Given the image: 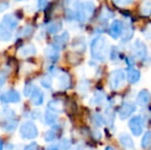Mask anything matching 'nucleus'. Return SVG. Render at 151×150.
Returning <instances> with one entry per match:
<instances>
[{
  "instance_id": "obj_27",
  "label": "nucleus",
  "mask_w": 151,
  "mask_h": 150,
  "mask_svg": "<svg viewBox=\"0 0 151 150\" xmlns=\"http://www.w3.org/2000/svg\"><path fill=\"white\" fill-rule=\"evenodd\" d=\"M57 133H58V130H57L56 128H50V131H47V132L45 133V135H44V140H45V142H52V141H54L55 139L57 138Z\"/></svg>"
},
{
  "instance_id": "obj_7",
  "label": "nucleus",
  "mask_w": 151,
  "mask_h": 150,
  "mask_svg": "<svg viewBox=\"0 0 151 150\" xmlns=\"http://www.w3.org/2000/svg\"><path fill=\"white\" fill-rule=\"evenodd\" d=\"M19 19L14 14H7L3 17L1 21V28H4L6 30L12 31L18 27Z\"/></svg>"
},
{
  "instance_id": "obj_6",
  "label": "nucleus",
  "mask_w": 151,
  "mask_h": 150,
  "mask_svg": "<svg viewBox=\"0 0 151 150\" xmlns=\"http://www.w3.org/2000/svg\"><path fill=\"white\" fill-rule=\"evenodd\" d=\"M21 101V95L18 90H9L0 95V102L3 104H16Z\"/></svg>"
},
{
  "instance_id": "obj_29",
  "label": "nucleus",
  "mask_w": 151,
  "mask_h": 150,
  "mask_svg": "<svg viewBox=\"0 0 151 150\" xmlns=\"http://www.w3.org/2000/svg\"><path fill=\"white\" fill-rule=\"evenodd\" d=\"M1 116L3 117V120L10 119V118L16 117V112H14L12 109L8 108V107H5V108H3V110L1 111Z\"/></svg>"
},
{
  "instance_id": "obj_38",
  "label": "nucleus",
  "mask_w": 151,
  "mask_h": 150,
  "mask_svg": "<svg viewBox=\"0 0 151 150\" xmlns=\"http://www.w3.org/2000/svg\"><path fill=\"white\" fill-rule=\"evenodd\" d=\"M47 0H37V7L39 10H44L47 6Z\"/></svg>"
},
{
  "instance_id": "obj_44",
  "label": "nucleus",
  "mask_w": 151,
  "mask_h": 150,
  "mask_svg": "<svg viewBox=\"0 0 151 150\" xmlns=\"http://www.w3.org/2000/svg\"><path fill=\"white\" fill-rule=\"evenodd\" d=\"M46 150H59L58 145H52V146H50Z\"/></svg>"
},
{
  "instance_id": "obj_32",
  "label": "nucleus",
  "mask_w": 151,
  "mask_h": 150,
  "mask_svg": "<svg viewBox=\"0 0 151 150\" xmlns=\"http://www.w3.org/2000/svg\"><path fill=\"white\" fill-rule=\"evenodd\" d=\"M111 18H113V12H112L110 9H108V8L104 7L103 9H102L101 14H100V20L108 21Z\"/></svg>"
},
{
  "instance_id": "obj_4",
  "label": "nucleus",
  "mask_w": 151,
  "mask_h": 150,
  "mask_svg": "<svg viewBox=\"0 0 151 150\" xmlns=\"http://www.w3.org/2000/svg\"><path fill=\"white\" fill-rule=\"evenodd\" d=\"M125 80V73L121 69H115L109 75V84L112 90H119L121 86H123Z\"/></svg>"
},
{
  "instance_id": "obj_3",
  "label": "nucleus",
  "mask_w": 151,
  "mask_h": 150,
  "mask_svg": "<svg viewBox=\"0 0 151 150\" xmlns=\"http://www.w3.org/2000/svg\"><path fill=\"white\" fill-rule=\"evenodd\" d=\"M20 136L24 140H34L38 136V128L36 124L31 120L24 121L20 126Z\"/></svg>"
},
{
  "instance_id": "obj_40",
  "label": "nucleus",
  "mask_w": 151,
  "mask_h": 150,
  "mask_svg": "<svg viewBox=\"0 0 151 150\" xmlns=\"http://www.w3.org/2000/svg\"><path fill=\"white\" fill-rule=\"evenodd\" d=\"M9 7V3L5 0H2L0 1V12H3L4 10H6L7 8Z\"/></svg>"
},
{
  "instance_id": "obj_45",
  "label": "nucleus",
  "mask_w": 151,
  "mask_h": 150,
  "mask_svg": "<svg viewBox=\"0 0 151 150\" xmlns=\"http://www.w3.org/2000/svg\"><path fill=\"white\" fill-rule=\"evenodd\" d=\"M3 141L1 140V139H0V150H3Z\"/></svg>"
},
{
  "instance_id": "obj_46",
  "label": "nucleus",
  "mask_w": 151,
  "mask_h": 150,
  "mask_svg": "<svg viewBox=\"0 0 151 150\" xmlns=\"http://www.w3.org/2000/svg\"><path fill=\"white\" fill-rule=\"evenodd\" d=\"M105 150H115V149L112 148V147H107V148H106Z\"/></svg>"
},
{
  "instance_id": "obj_9",
  "label": "nucleus",
  "mask_w": 151,
  "mask_h": 150,
  "mask_svg": "<svg viewBox=\"0 0 151 150\" xmlns=\"http://www.w3.org/2000/svg\"><path fill=\"white\" fill-rule=\"evenodd\" d=\"M123 27V23L120 20H114L109 27V35L114 39L119 38L122 34Z\"/></svg>"
},
{
  "instance_id": "obj_30",
  "label": "nucleus",
  "mask_w": 151,
  "mask_h": 150,
  "mask_svg": "<svg viewBox=\"0 0 151 150\" xmlns=\"http://www.w3.org/2000/svg\"><path fill=\"white\" fill-rule=\"evenodd\" d=\"M40 84H41V86H43L44 88L50 90V88H52V78H50L48 75L42 76V77L40 78Z\"/></svg>"
},
{
  "instance_id": "obj_39",
  "label": "nucleus",
  "mask_w": 151,
  "mask_h": 150,
  "mask_svg": "<svg viewBox=\"0 0 151 150\" xmlns=\"http://www.w3.org/2000/svg\"><path fill=\"white\" fill-rule=\"evenodd\" d=\"M39 149V146L36 142H32L30 144H28L26 147L24 148V150H38Z\"/></svg>"
},
{
  "instance_id": "obj_47",
  "label": "nucleus",
  "mask_w": 151,
  "mask_h": 150,
  "mask_svg": "<svg viewBox=\"0 0 151 150\" xmlns=\"http://www.w3.org/2000/svg\"><path fill=\"white\" fill-rule=\"evenodd\" d=\"M14 1H18V2H20V1H24V0H14Z\"/></svg>"
},
{
  "instance_id": "obj_23",
  "label": "nucleus",
  "mask_w": 151,
  "mask_h": 150,
  "mask_svg": "<svg viewBox=\"0 0 151 150\" xmlns=\"http://www.w3.org/2000/svg\"><path fill=\"white\" fill-rule=\"evenodd\" d=\"M62 29V24L60 22H52L46 26V31L50 34H57Z\"/></svg>"
},
{
  "instance_id": "obj_8",
  "label": "nucleus",
  "mask_w": 151,
  "mask_h": 150,
  "mask_svg": "<svg viewBox=\"0 0 151 150\" xmlns=\"http://www.w3.org/2000/svg\"><path fill=\"white\" fill-rule=\"evenodd\" d=\"M133 52L138 59L144 60V58H146L147 56V47L145 43L139 39L136 40V42H134L133 44Z\"/></svg>"
},
{
  "instance_id": "obj_17",
  "label": "nucleus",
  "mask_w": 151,
  "mask_h": 150,
  "mask_svg": "<svg viewBox=\"0 0 151 150\" xmlns=\"http://www.w3.org/2000/svg\"><path fill=\"white\" fill-rule=\"evenodd\" d=\"M47 110L55 113H61L64 110V104L60 100H52L47 103Z\"/></svg>"
},
{
  "instance_id": "obj_11",
  "label": "nucleus",
  "mask_w": 151,
  "mask_h": 150,
  "mask_svg": "<svg viewBox=\"0 0 151 150\" xmlns=\"http://www.w3.org/2000/svg\"><path fill=\"white\" fill-rule=\"evenodd\" d=\"M44 55H45L46 59H47L50 62L55 63L59 60V57H60V50L52 44V45H48L47 47L45 48Z\"/></svg>"
},
{
  "instance_id": "obj_2",
  "label": "nucleus",
  "mask_w": 151,
  "mask_h": 150,
  "mask_svg": "<svg viewBox=\"0 0 151 150\" xmlns=\"http://www.w3.org/2000/svg\"><path fill=\"white\" fill-rule=\"evenodd\" d=\"M96 6L93 2L86 1L79 4L76 11V18L79 23H86L91 20V18L93 16Z\"/></svg>"
},
{
  "instance_id": "obj_35",
  "label": "nucleus",
  "mask_w": 151,
  "mask_h": 150,
  "mask_svg": "<svg viewBox=\"0 0 151 150\" xmlns=\"http://www.w3.org/2000/svg\"><path fill=\"white\" fill-rule=\"evenodd\" d=\"M114 4L116 6H119V7H125V6L131 5L134 2V0H112Z\"/></svg>"
},
{
  "instance_id": "obj_12",
  "label": "nucleus",
  "mask_w": 151,
  "mask_h": 150,
  "mask_svg": "<svg viewBox=\"0 0 151 150\" xmlns=\"http://www.w3.org/2000/svg\"><path fill=\"white\" fill-rule=\"evenodd\" d=\"M69 38H70L69 33L67 31H65V32H63L60 35H56V37L54 38V41H52V45H55L57 48H59L61 50L68 43Z\"/></svg>"
},
{
  "instance_id": "obj_21",
  "label": "nucleus",
  "mask_w": 151,
  "mask_h": 150,
  "mask_svg": "<svg viewBox=\"0 0 151 150\" xmlns=\"http://www.w3.org/2000/svg\"><path fill=\"white\" fill-rule=\"evenodd\" d=\"M44 121L47 126H55L58 121V115H57V113L46 110L45 114H44Z\"/></svg>"
},
{
  "instance_id": "obj_36",
  "label": "nucleus",
  "mask_w": 151,
  "mask_h": 150,
  "mask_svg": "<svg viewBox=\"0 0 151 150\" xmlns=\"http://www.w3.org/2000/svg\"><path fill=\"white\" fill-rule=\"evenodd\" d=\"M118 56H119V52H118V50L115 47V46H113V47L111 48V50H110V54H109L110 59H111L112 61L117 60Z\"/></svg>"
},
{
  "instance_id": "obj_22",
  "label": "nucleus",
  "mask_w": 151,
  "mask_h": 150,
  "mask_svg": "<svg viewBox=\"0 0 151 150\" xmlns=\"http://www.w3.org/2000/svg\"><path fill=\"white\" fill-rule=\"evenodd\" d=\"M105 94L103 92H100V90H97V92L93 94V98H91V104L93 105H101L103 104V102L105 101Z\"/></svg>"
},
{
  "instance_id": "obj_20",
  "label": "nucleus",
  "mask_w": 151,
  "mask_h": 150,
  "mask_svg": "<svg viewBox=\"0 0 151 150\" xmlns=\"http://www.w3.org/2000/svg\"><path fill=\"white\" fill-rule=\"evenodd\" d=\"M127 77L129 83H136V82L139 81L140 77H141V74H140V71L138 70V69L129 68V70H127Z\"/></svg>"
},
{
  "instance_id": "obj_16",
  "label": "nucleus",
  "mask_w": 151,
  "mask_h": 150,
  "mask_svg": "<svg viewBox=\"0 0 151 150\" xmlns=\"http://www.w3.org/2000/svg\"><path fill=\"white\" fill-rule=\"evenodd\" d=\"M151 100V95L147 90H142L137 96V103L140 106H145Z\"/></svg>"
},
{
  "instance_id": "obj_26",
  "label": "nucleus",
  "mask_w": 151,
  "mask_h": 150,
  "mask_svg": "<svg viewBox=\"0 0 151 150\" xmlns=\"http://www.w3.org/2000/svg\"><path fill=\"white\" fill-rule=\"evenodd\" d=\"M91 120H93V123L97 126H103L105 124V118L99 113H95L93 114V117H91Z\"/></svg>"
},
{
  "instance_id": "obj_25",
  "label": "nucleus",
  "mask_w": 151,
  "mask_h": 150,
  "mask_svg": "<svg viewBox=\"0 0 151 150\" xmlns=\"http://www.w3.org/2000/svg\"><path fill=\"white\" fill-rule=\"evenodd\" d=\"M133 34H134V30L131 26H124L123 27V31H122V34H121V37H122V40L123 41H127L129 40L132 37H133Z\"/></svg>"
},
{
  "instance_id": "obj_37",
  "label": "nucleus",
  "mask_w": 151,
  "mask_h": 150,
  "mask_svg": "<svg viewBox=\"0 0 151 150\" xmlns=\"http://www.w3.org/2000/svg\"><path fill=\"white\" fill-rule=\"evenodd\" d=\"M142 33H143V35L145 36V38H147V39H151V25L146 26L145 28L142 30Z\"/></svg>"
},
{
  "instance_id": "obj_18",
  "label": "nucleus",
  "mask_w": 151,
  "mask_h": 150,
  "mask_svg": "<svg viewBox=\"0 0 151 150\" xmlns=\"http://www.w3.org/2000/svg\"><path fill=\"white\" fill-rule=\"evenodd\" d=\"M59 86L61 90H68L71 86V77L68 73H61L59 76Z\"/></svg>"
},
{
  "instance_id": "obj_34",
  "label": "nucleus",
  "mask_w": 151,
  "mask_h": 150,
  "mask_svg": "<svg viewBox=\"0 0 151 150\" xmlns=\"http://www.w3.org/2000/svg\"><path fill=\"white\" fill-rule=\"evenodd\" d=\"M35 88H36V86L34 85L33 83H26V85H25V88H24L25 97H28V98H30V96L32 95V93L34 92Z\"/></svg>"
},
{
  "instance_id": "obj_28",
  "label": "nucleus",
  "mask_w": 151,
  "mask_h": 150,
  "mask_svg": "<svg viewBox=\"0 0 151 150\" xmlns=\"http://www.w3.org/2000/svg\"><path fill=\"white\" fill-rule=\"evenodd\" d=\"M12 37V31L6 30L4 28H0V41H9Z\"/></svg>"
},
{
  "instance_id": "obj_13",
  "label": "nucleus",
  "mask_w": 151,
  "mask_h": 150,
  "mask_svg": "<svg viewBox=\"0 0 151 150\" xmlns=\"http://www.w3.org/2000/svg\"><path fill=\"white\" fill-rule=\"evenodd\" d=\"M44 101V94L41 90H39L38 88H35L34 92L32 93V95L30 96V102L34 106H40L42 105Z\"/></svg>"
},
{
  "instance_id": "obj_31",
  "label": "nucleus",
  "mask_w": 151,
  "mask_h": 150,
  "mask_svg": "<svg viewBox=\"0 0 151 150\" xmlns=\"http://www.w3.org/2000/svg\"><path fill=\"white\" fill-rule=\"evenodd\" d=\"M141 12L144 16H149L151 14V2L149 0H146L141 5Z\"/></svg>"
},
{
  "instance_id": "obj_24",
  "label": "nucleus",
  "mask_w": 151,
  "mask_h": 150,
  "mask_svg": "<svg viewBox=\"0 0 151 150\" xmlns=\"http://www.w3.org/2000/svg\"><path fill=\"white\" fill-rule=\"evenodd\" d=\"M150 144H151V132L148 131V132H146L145 134L143 135V137H142L141 147L144 149H146L150 146Z\"/></svg>"
},
{
  "instance_id": "obj_33",
  "label": "nucleus",
  "mask_w": 151,
  "mask_h": 150,
  "mask_svg": "<svg viewBox=\"0 0 151 150\" xmlns=\"http://www.w3.org/2000/svg\"><path fill=\"white\" fill-rule=\"evenodd\" d=\"M58 147H59V149H61V150L70 149V147H71V141H70L69 139H66V138L62 139L60 142H59Z\"/></svg>"
},
{
  "instance_id": "obj_1",
  "label": "nucleus",
  "mask_w": 151,
  "mask_h": 150,
  "mask_svg": "<svg viewBox=\"0 0 151 150\" xmlns=\"http://www.w3.org/2000/svg\"><path fill=\"white\" fill-rule=\"evenodd\" d=\"M91 54L95 60H98L100 62H104L107 60L110 54L107 38L103 35L96 37L91 43Z\"/></svg>"
},
{
  "instance_id": "obj_19",
  "label": "nucleus",
  "mask_w": 151,
  "mask_h": 150,
  "mask_svg": "<svg viewBox=\"0 0 151 150\" xmlns=\"http://www.w3.org/2000/svg\"><path fill=\"white\" fill-rule=\"evenodd\" d=\"M1 126L6 132H14L18 126V120L17 118H10V119H5L1 122Z\"/></svg>"
},
{
  "instance_id": "obj_15",
  "label": "nucleus",
  "mask_w": 151,
  "mask_h": 150,
  "mask_svg": "<svg viewBox=\"0 0 151 150\" xmlns=\"http://www.w3.org/2000/svg\"><path fill=\"white\" fill-rule=\"evenodd\" d=\"M18 54L22 58H27V57L34 56L36 54V47L33 44H26L23 45L22 47H20L18 50Z\"/></svg>"
},
{
  "instance_id": "obj_43",
  "label": "nucleus",
  "mask_w": 151,
  "mask_h": 150,
  "mask_svg": "<svg viewBox=\"0 0 151 150\" xmlns=\"http://www.w3.org/2000/svg\"><path fill=\"white\" fill-rule=\"evenodd\" d=\"M79 0H66V4L68 6H75Z\"/></svg>"
},
{
  "instance_id": "obj_10",
  "label": "nucleus",
  "mask_w": 151,
  "mask_h": 150,
  "mask_svg": "<svg viewBox=\"0 0 151 150\" xmlns=\"http://www.w3.org/2000/svg\"><path fill=\"white\" fill-rule=\"evenodd\" d=\"M136 110V107L132 103H123L120 106L119 110H118V116H119L120 119H125V118L129 117Z\"/></svg>"
},
{
  "instance_id": "obj_42",
  "label": "nucleus",
  "mask_w": 151,
  "mask_h": 150,
  "mask_svg": "<svg viewBox=\"0 0 151 150\" xmlns=\"http://www.w3.org/2000/svg\"><path fill=\"white\" fill-rule=\"evenodd\" d=\"M22 33H24V34H23L24 36H28V35H30L32 33V28H31V27H29V26L25 27V28L22 30Z\"/></svg>"
},
{
  "instance_id": "obj_5",
  "label": "nucleus",
  "mask_w": 151,
  "mask_h": 150,
  "mask_svg": "<svg viewBox=\"0 0 151 150\" xmlns=\"http://www.w3.org/2000/svg\"><path fill=\"white\" fill-rule=\"evenodd\" d=\"M129 126L134 136L138 137L143 133L144 126H145V120L142 116L136 115L133 118H131V120L129 121Z\"/></svg>"
},
{
  "instance_id": "obj_41",
  "label": "nucleus",
  "mask_w": 151,
  "mask_h": 150,
  "mask_svg": "<svg viewBox=\"0 0 151 150\" xmlns=\"http://www.w3.org/2000/svg\"><path fill=\"white\" fill-rule=\"evenodd\" d=\"M5 81H6V73L0 72V88L4 85Z\"/></svg>"
},
{
  "instance_id": "obj_14",
  "label": "nucleus",
  "mask_w": 151,
  "mask_h": 150,
  "mask_svg": "<svg viewBox=\"0 0 151 150\" xmlns=\"http://www.w3.org/2000/svg\"><path fill=\"white\" fill-rule=\"evenodd\" d=\"M118 139H119L120 144L122 145L124 148L129 149V150H133L135 149V143H134L132 137L129 136L127 133H121V134L118 136Z\"/></svg>"
}]
</instances>
